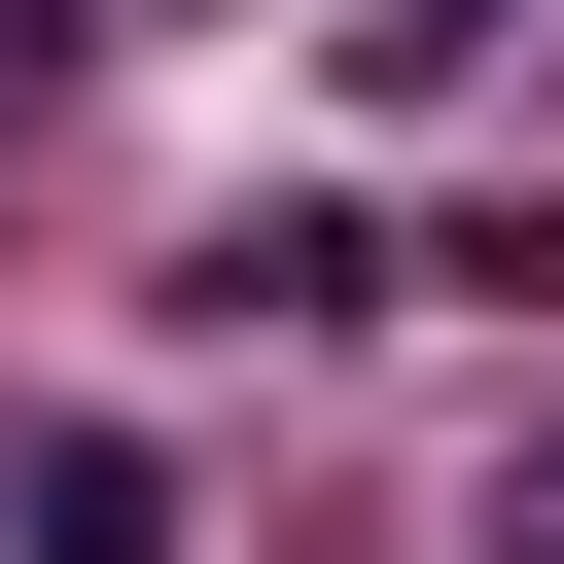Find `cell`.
Returning <instances> with one entry per match:
<instances>
[{"label": "cell", "instance_id": "obj_1", "mask_svg": "<svg viewBox=\"0 0 564 564\" xmlns=\"http://www.w3.org/2000/svg\"><path fill=\"white\" fill-rule=\"evenodd\" d=\"M529 564H564V494H529Z\"/></svg>", "mask_w": 564, "mask_h": 564}]
</instances>
